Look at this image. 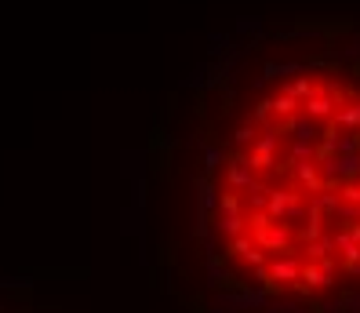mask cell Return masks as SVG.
Wrapping results in <instances>:
<instances>
[{"mask_svg":"<svg viewBox=\"0 0 360 313\" xmlns=\"http://www.w3.org/2000/svg\"><path fill=\"white\" fill-rule=\"evenodd\" d=\"M331 106H335L331 95H316V91H313V95L306 98V117H309V120H328V117H335Z\"/></svg>","mask_w":360,"mask_h":313,"instance_id":"obj_1","label":"cell"},{"mask_svg":"<svg viewBox=\"0 0 360 313\" xmlns=\"http://www.w3.org/2000/svg\"><path fill=\"white\" fill-rule=\"evenodd\" d=\"M269 106H273V113H277V117H295V113H299V98H291V95L284 91V95L273 98Z\"/></svg>","mask_w":360,"mask_h":313,"instance_id":"obj_2","label":"cell"},{"mask_svg":"<svg viewBox=\"0 0 360 313\" xmlns=\"http://www.w3.org/2000/svg\"><path fill=\"white\" fill-rule=\"evenodd\" d=\"M291 128H295V139H302V142H313L316 139V120H288Z\"/></svg>","mask_w":360,"mask_h":313,"instance_id":"obj_3","label":"cell"},{"mask_svg":"<svg viewBox=\"0 0 360 313\" xmlns=\"http://www.w3.org/2000/svg\"><path fill=\"white\" fill-rule=\"evenodd\" d=\"M284 91H288L291 98H309L316 88H313V80H309V77H299V80H295V84H288Z\"/></svg>","mask_w":360,"mask_h":313,"instance_id":"obj_4","label":"cell"},{"mask_svg":"<svg viewBox=\"0 0 360 313\" xmlns=\"http://www.w3.org/2000/svg\"><path fill=\"white\" fill-rule=\"evenodd\" d=\"M335 120L338 124H360V102H356V106H349V110H338Z\"/></svg>","mask_w":360,"mask_h":313,"instance_id":"obj_5","label":"cell"},{"mask_svg":"<svg viewBox=\"0 0 360 313\" xmlns=\"http://www.w3.org/2000/svg\"><path fill=\"white\" fill-rule=\"evenodd\" d=\"M251 139H255V132H251V128H240V132H237V142H240V146L251 142Z\"/></svg>","mask_w":360,"mask_h":313,"instance_id":"obj_6","label":"cell"}]
</instances>
